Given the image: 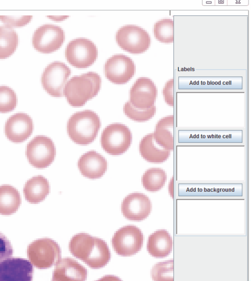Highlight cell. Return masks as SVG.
<instances>
[{"label": "cell", "instance_id": "7a4b0ae2", "mask_svg": "<svg viewBox=\"0 0 251 281\" xmlns=\"http://www.w3.org/2000/svg\"><path fill=\"white\" fill-rule=\"evenodd\" d=\"M101 84L100 76L94 72L75 76L67 82L64 96L71 106H81L98 94Z\"/></svg>", "mask_w": 251, "mask_h": 281}, {"label": "cell", "instance_id": "603a6c76", "mask_svg": "<svg viewBox=\"0 0 251 281\" xmlns=\"http://www.w3.org/2000/svg\"><path fill=\"white\" fill-rule=\"evenodd\" d=\"M21 203V196L16 188L8 184L0 186V214L8 215L16 212Z\"/></svg>", "mask_w": 251, "mask_h": 281}, {"label": "cell", "instance_id": "8992f818", "mask_svg": "<svg viewBox=\"0 0 251 281\" xmlns=\"http://www.w3.org/2000/svg\"><path fill=\"white\" fill-rule=\"evenodd\" d=\"M116 41L122 49L133 54L146 51L151 43L149 33L135 25H126L119 28L116 33Z\"/></svg>", "mask_w": 251, "mask_h": 281}, {"label": "cell", "instance_id": "e0dca14e", "mask_svg": "<svg viewBox=\"0 0 251 281\" xmlns=\"http://www.w3.org/2000/svg\"><path fill=\"white\" fill-rule=\"evenodd\" d=\"M107 166L106 158L94 150L84 153L77 161V167L81 174L91 179L102 177L106 171Z\"/></svg>", "mask_w": 251, "mask_h": 281}, {"label": "cell", "instance_id": "d4e9b609", "mask_svg": "<svg viewBox=\"0 0 251 281\" xmlns=\"http://www.w3.org/2000/svg\"><path fill=\"white\" fill-rule=\"evenodd\" d=\"M167 180L166 172L160 168H151L147 169L141 178L144 188L150 192H157L165 185Z\"/></svg>", "mask_w": 251, "mask_h": 281}, {"label": "cell", "instance_id": "3957f363", "mask_svg": "<svg viewBox=\"0 0 251 281\" xmlns=\"http://www.w3.org/2000/svg\"><path fill=\"white\" fill-rule=\"evenodd\" d=\"M66 127L67 134L74 142L86 145L96 139L101 127V121L96 112L87 109L71 115Z\"/></svg>", "mask_w": 251, "mask_h": 281}, {"label": "cell", "instance_id": "277c9868", "mask_svg": "<svg viewBox=\"0 0 251 281\" xmlns=\"http://www.w3.org/2000/svg\"><path fill=\"white\" fill-rule=\"evenodd\" d=\"M30 262L39 269H47L55 265L61 259L59 245L51 238H42L34 240L27 248Z\"/></svg>", "mask_w": 251, "mask_h": 281}, {"label": "cell", "instance_id": "5b68a950", "mask_svg": "<svg viewBox=\"0 0 251 281\" xmlns=\"http://www.w3.org/2000/svg\"><path fill=\"white\" fill-rule=\"evenodd\" d=\"M132 133L126 125L114 123L107 126L102 130L100 138L103 150L113 155L126 152L132 142Z\"/></svg>", "mask_w": 251, "mask_h": 281}, {"label": "cell", "instance_id": "7c38bea8", "mask_svg": "<svg viewBox=\"0 0 251 281\" xmlns=\"http://www.w3.org/2000/svg\"><path fill=\"white\" fill-rule=\"evenodd\" d=\"M105 76L116 84L127 82L135 73V65L131 58L123 54H116L109 57L104 64Z\"/></svg>", "mask_w": 251, "mask_h": 281}, {"label": "cell", "instance_id": "4316f807", "mask_svg": "<svg viewBox=\"0 0 251 281\" xmlns=\"http://www.w3.org/2000/svg\"><path fill=\"white\" fill-rule=\"evenodd\" d=\"M123 111L129 119L137 122H145L149 120L154 116L156 108L155 105H153L148 108H138L128 101L125 103Z\"/></svg>", "mask_w": 251, "mask_h": 281}, {"label": "cell", "instance_id": "ac0fdd59", "mask_svg": "<svg viewBox=\"0 0 251 281\" xmlns=\"http://www.w3.org/2000/svg\"><path fill=\"white\" fill-rule=\"evenodd\" d=\"M55 265L52 273L53 281H82L87 279V269L71 257H63Z\"/></svg>", "mask_w": 251, "mask_h": 281}, {"label": "cell", "instance_id": "484cf974", "mask_svg": "<svg viewBox=\"0 0 251 281\" xmlns=\"http://www.w3.org/2000/svg\"><path fill=\"white\" fill-rule=\"evenodd\" d=\"M154 36L161 43H171L174 41V22L169 18L162 19L154 23Z\"/></svg>", "mask_w": 251, "mask_h": 281}, {"label": "cell", "instance_id": "44dd1931", "mask_svg": "<svg viewBox=\"0 0 251 281\" xmlns=\"http://www.w3.org/2000/svg\"><path fill=\"white\" fill-rule=\"evenodd\" d=\"M50 192L49 182L45 177L41 175L34 176L27 180L23 189L25 199L32 204H38L42 202Z\"/></svg>", "mask_w": 251, "mask_h": 281}, {"label": "cell", "instance_id": "52a82bcc", "mask_svg": "<svg viewBox=\"0 0 251 281\" xmlns=\"http://www.w3.org/2000/svg\"><path fill=\"white\" fill-rule=\"evenodd\" d=\"M67 61L77 68H85L96 60L98 51L96 45L85 38L74 39L68 44L65 51Z\"/></svg>", "mask_w": 251, "mask_h": 281}, {"label": "cell", "instance_id": "f546056e", "mask_svg": "<svg viewBox=\"0 0 251 281\" xmlns=\"http://www.w3.org/2000/svg\"><path fill=\"white\" fill-rule=\"evenodd\" d=\"M32 15L15 17L12 16L0 15V20L5 25L11 27H21L27 24L32 19Z\"/></svg>", "mask_w": 251, "mask_h": 281}, {"label": "cell", "instance_id": "ffe728a7", "mask_svg": "<svg viewBox=\"0 0 251 281\" xmlns=\"http://www.w3.org/2000/svg\"><path fill=\"white\" fill-rule=\"evenodd\" d=\"M173 239L165 230H159L149 236L147 249L152 256L157 258L168 256L173 249Z\"/></svg>", "mask_w": 251, "mask_h": 281}, {"label": "cell", "instance_id": "d6a6232c", "mask_svg": "<svg viewBox=\"0 0 251 281\" xmlns=\"http://www.w3.org/2000/svg\"><path fill=\"white\" fill-rule=\"evenodd\" d=\"M47 17L49 18L50 19L55 21H61L66 20L69 16L68 15H62V16L49 15L47 16Z\"/></svg>", "mask_w": 251, "mask_h": 281}, {"label": "cell", "instance_id": "cb8c5ba5", "mask_svg": "<svg viewBox=\"0 0 251 281\" xmlns=\"http://www.w3.org/2000/svg\"><path fill=\"white\" fill-rule=\"evenodd\" d=\"M19 43L18 35L11 26H0V59L9 57L16 51Z\"/></svg>", "mask_w": 251, "mask_h": 281}, {"label": "cell", "instance_id": "83f0119b", "mask_svg": "<svg viewBox=\"0 0 251 281\" xmlns=\"http://www.w3.org/2000/svg\"><path fill=\"white\" fill-rule=\"evenodd\" d=\"M174 262L173 259H171L155 264L151 272L152 280L174 281Z\"/></svg>", "mask_w": 251, "mask_h": 281}, {"label": "cell", "instance_id": "4fadbf2b", "mask_svg": "<svg viewBox=\"0 0 251 281\" xmlns=\"http://www.w3.org/2000/svg\"><path fill=\"white\" fill-rule=\"evenodd\" d=\"M34 268L28 260L10 256L0 261V281H30Z\"/></svg>", "mask_w": 251, "mask_h": 281}, {"label": "cell", "instance_id": "7402d4cb", "mask_svg": "<svg viewBox=\"0 0 251 281\" xmlns=\"http://www.w3.org/2000/svg\"><path fill=\"white\" fill-rule=\"evenodd\" d=\"M174 116L164 117L156 123L153 137L155 141L163 148L172 151L174 149Z\"/></svg>", "mask_w": 251, "mask_h": 281}, {"label": "cell", "instance_id": "1f68e13d", "mask_svg": "<svg viewBox=\"0 0 251 281\" xmlns=\"http://www.w3.org/2000/svg\"><path fill=\"white\" fill-rule=\"evenodd\" d=\"M174 79L172 78L166 82L162 90L165 102L169 105H174Z\"/></svg>", "mask_w": 251, "mask_h": 281}, {"label": "cell", "instance_id": "5bb4252c", "mask_svg": "<svg viewBox=\"0 0 251 281\" xmlns=\"http://www.w3.org/2000/svg\"><path fill=\"white\" fill-rule=\"evenodd\" d=\"M157 96V87L150 78L141 77L136 79L129 91V102L138 108L153 106Z\"/></svg>", "mask_w": 251, "mask_h": 281}, {"label": "cell", "instance_id": "ba28073f", "mask_svg": "<svg viewBox=\"0 0 251 281\" xmlns=\"http://www.w3.org/2000/svg\"><path fill=\"white\" fill-rule=\"evenodd\" d=\"M25 155L28 162L33 167L44 168L53 161L56 155V148L50 137L39 135L27 144Z\"/></svg>", "mask_w": 251, "mask_h": 281}, {"label": "cell", "instance_id": "d6986e66", "mask_svg": "<svg viewBox=\"0 0 251 281\" xmlns=\"http://www.w3.org/2000/svg\"><path fill=\"white\" fill-rule=\"evenodd\" d=\"M139 151L144 159L152 163L165 162L169 158L171 152L155 141L153 133H148L141 139L139 144Z\"/></svg>", "mask_w": 251, "mask_h": 281}, {"label": "cell", "instance_id": "9a60e30c", "mask_svg": "<svg viewBox=\"0 0 251 281\" xmlns=\"http://www.w3.org/2000/svg\"><path fill=\"white\" fill-rule=\"evenodd\" d=\"M152 205L150 198L145 194L133 192L127 195L121 203V211L127 219L141 221L151 213Z\"/></svg>", "mask_w": 251, "mask_h": 281}, {"label": "cell", "instance_id": "30bf717a", "mask_svg": "<svg viewBox=\"0 0 251 281\" xmlns=\"http://www.w3.org/2000/svg\"><path fill=\"white\" fill-rule=\"evenodd\" d=\"M71 73L70 68L64 62L56 61L50 63L41 75L43 88L52 97H63L64 88Z\"/></svg>", "mask_w": 251, "mask_h": 281}, {"label": "cell", "instance_id": "f1b7e54d", "mask_svg": "<svg viewBox=\"0 0 251 281\" xmlns=\"http://www.w3.org/2000/svg\"><path fill=\"white\" fill-rule=\"evenodd\" d=\"M17 103L18 98L15 91L7 86H0V112L12 111Z\"/></svg>", "mask_w": 251, "mask_h": 281}, {"label": "cell", "instance_id": "9c48e42d", "mask_svg": "<svg viewBox=\"0 0 251 281\" xmlns=\"http://www.w3.org/2000/svg\"><path fill=\"white\" fill-rule=\"evenodd\" d=\"M144 235L141 230L133 225L122 227L114 234L111 243L115 252L122 256H130L141 249Z\"/></svg>", "mask_w": 251, "mask_h": 281}, {"label": "cell", "instance_id": "4dcf8cb0", "mask_svg": "<svg viewBox=\"0 0 251 281\" xmlns=\"http://www.w3.org/2000/svg\"><path fill=\"white\" fill-rule=\"evenodd\" d=\"M14 250L7 237L0 232V261L12 256Z\"/></svg>", "mask_w": 251, "mask_h": 281}, {"label": "cell", "instance_id": "6da1fadb", "mask_svg": "<svg viewBox=\"0 0 251 281\" xmlns=\"http://www.w3.org/2000/svg\"><path fill=\"white\" fill-rule=\"evenodd\" d=\"M71 253L93 269L105 266L111 258L109 247L105 241L87 233L74 235L69 243Z\"/></svg>", "mask_w": 251, "mask_h": 281}, {"label": "cell", "instance_id": "2e32d148", "mask_svg": "<svg viewBox=\"0 0 251 281\" xmlns=\"http://www.w3.org/2000/svg\"><path fill=\"white\" fill-rule=\"evenodd\" d=\"M34 129L33 120L28 115L18 112L11 116L4 126L5 134L10 141L14 143L25 141Z\"/></svg>", "mask_w": 251, "mask_h": 281}, {"label": "cell", "instance_id": "8fae6325", "mask_svg": "<svg viewBox=\"0 0 251 281\" xmlns=\"http://www.w3.org/2000/svg\"><path fill=\"white\" fill-rule=\"evenodd\" d=\"M65 39L63 29L53 24H44L38 27L32 35V44L37 51L50 53L59 49Z\"/></svg>", "mask_w": 251, "mask_h": 281}]
</instances>
